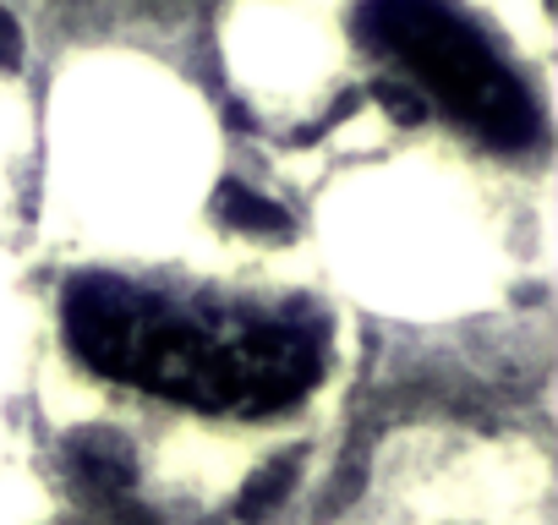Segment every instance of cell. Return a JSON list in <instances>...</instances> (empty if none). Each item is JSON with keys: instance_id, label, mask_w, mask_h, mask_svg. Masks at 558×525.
<instances>
[{"instance_id": "cell-2", "label": "cell", "mask_w": 558, "mask_h": 525, "mask_svg": "<svg viewBox=\"0 0 558 525\" xmlns=\"http://www.w3.org/2000/svg\"><path fill=\"white\" fill-rule=\"evenodd\" d=\"M356 39L482 143L531 148L542 137L531 83L454 0H362Z\"/></svg>"}, {"instance_id": "cell-1", "label": "cell", "mask_w": 558, "mask_h": 525, "mask_svg": "<svg viewBox=\"0 0 558 525\" xmlns=\"http://www.w3.org/2000/svg\"><path fill=\"white\" fill-rule=\"evenodd\" d=\"M61 334L99 378L208 416L291 411L329 367V318L307 302L214 296L99 269L66 280Z\"/></svg>"}]
</instances>
